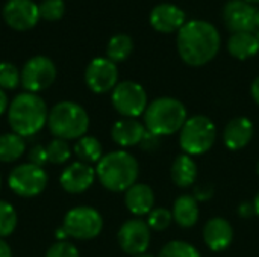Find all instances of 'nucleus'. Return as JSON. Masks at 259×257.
Returning a JSON list of instances; mask_svg holds the SVG:
<instances>
[{
	"mask_svg": "<svg viewBox=\"0 0 259 257\" xmlns=\"http://www.w3.org/2000/svg\"><path fill=\"white\" fill-rule=\"evenodd\" d=\"M49 114L44 100L33 92L18 94L8 108V120L14 133L32 136L38 133L47 123Z\"/></svg>",
	"mask_w": 259,
	"mask_h": 257,
	"instance_id": "3",
	"label": "nucleus"
},
{
	"mask_svg": "<svg viewBox=\"0 0 259 257\" xmlns=\"http://www.w3.org/2000/svg\"><path fill=\"white\" fill-rule=\"evenodd\" d=\"M24 141L17 133L0 135V162H14L24 153Z\"/></svg>",
	"mask_w": 259,
	"mask_h": 257,
	"instance_id": "25",
	"label": "nucleus"
},
{
	"mask_svg": "<svg viewBox=\"0 0 259 257\" xmlns=\"http://www.w3.org/2000/svg\"><path fill=\"white\" fill-rule=\"evenodd\" d=\"M217 139L214 121L205 115H194L179 130V145L188 156H200L209 151Z\"/></svg>",
	"mask_w": 259,
	"mask_h": 257,
	"instance_id": "6",
	"label": "nucleus"
},
{
	"mask_svg": "<svg viewBox=\"0 0 259 257\" xmlns=\"http://www.w3.org/2000/svg\"><path fill=\"white\" fill-rule=\"evenodd\" d=\"M197 201H208L214 197V188L209 183H200L194 186V195Z\"/></svg>",
	"mask_w": 259,
	"mask_h": 257,
	"instance_id": "35",
	"label": "nucleus"
},
{
	"mask_svg": "<svg viewBox=\"0 0 259 257\" xmlns=\"http://www.w3.org/2000/svg\"><path fill=\"white\" fill-rule=\"evenodd\" d=\"M258 9L244 0H229L223 8V20L229 30L255 32Z\"/></svg>",
	"mask_w": 259,
	"mask_h": 257,
	"instance_id": "13",
	"label": "nucleus"
},
{
	"mask_svg": "<svg viewBox=\"0 0 259 257\" xmlns=\"http://www.w3.org/2000/svg\"><path fill=\"white\" fill-rule=\"evenodd\" d=\"M46 151H47V161L50 164H64L70 159L71 156V148L70 145L67 144V141L64 139H59V138H55L47 147H46Z\"/></svg>",
	"mask_w": 259,
	"mask_h": 257,
	"instance_id": "29",
	"label": "nucleus"
},
{
	"mask_svg": "<svg viewBox=\"0 0 259 257\" xmlns=\"http://www.w3.org/2000/svg\"><path fill=\"white\" fill-rule=\"evenodd\" d=\"M146 132V126L137 118H121L114 123L111 136L120 147H134L141 144Z\"/></svg>",
	"mask_w": 259,
	"mask_h": 257,
	"instance_id": "19",
	"label": "nucleus"
},
{
	"mask_svg": "<svg viewBox=\"0 0 259 257\" xmlns=\"http://www.w3.org/2000/svg\"><path fill=\"white\" fill-rule=\"evenodd\" d=\"M46 257H79V250L68 241H58L47 250Z\"/></svg>",
	"mask_w": 259,
	"mask_h": 257,
	"instance_id": "33",
	"label": "nucleus"
},
{
	"mask_svg": "<svg viewBox=\"0 0 259 257\" xmlns=\"http://www.w3.org/2000/svg\"><path fill=\"white\" fill-rule=\"evenodd\" d=\"M74 155L79 159V162L91 165V164H97L103 158V148L99 139L85 135L80 139H77L74 145Z\"/></svg>",
	"mask_w": 259,
	"mask_h": 257,
	"instance_id": "24",
	"label": "nucleus"
},
{
	"mask_svg": "<svg viewBox=\"0 0 259 257\" xmlns=\"http://www.w3.org/2000/svg\"><path fill=\"white\" fill-rule=\"evenodd\" d=\"M140 145H141L143 150H149V151L155 150L159 145V136H156V135H153L150 132H146V135H144V138H143Z\"/></svg>",
	"mask_w": 259,
	"mask_h": 257,
	"instance_id": "36",
	"label": "nucleus"
},
{
	"mask_svg": "<svg viewBox=\"0 0 259 257\" xmlns=\"http://www.w3.org/2000/svg\"><path fill=\"white\" fill-rule=\"evenodd\" d=\"M138 173L137 159L124 150L105 155L96 167V177L103 188L112 192H126L137 183Z\"/></svg>",
	"mask_w": 259,
	"mask_h": 257,
	"instance_id": "2",
	"label": "nucleus"
},
{
	"mask_svg": "<svg viewBox=\"0 0 259 257\" xmlns=\"http://www.w3.org/2000/svg\"><path fill=\"white\" fill-rule=\"evenodd\" d=\"M3 18L15 30H29L41 18L39 6L32 0H8L3 6Z\"/></svg>",
	"mask_w": 259,
	"mask_h": 257,
	"instance_id": "14",
	"label": "nucleus"
},
{
	"mask_svg": "<svg viewBox=\"0 0 259 257\" xmlns=\"http://www.w3.org/2000/svg\"><path fill=\"white\" fill-rule=\"evenodd\" d=\"M228 52L240 61L253 58L259 52V41L255 32L232 33L228 41Z\"/></svg>",
	"mask_w": 259,
	"mask_h": 257,
	"instance_id": "22",
	"label": "nucleus"
},
{
	"mask_svg": "<svg viewBox=\"0 0 259 257\" xmlns=\"http://www.w3.org/2000/svg\"><path fill=\"white\" fill-rule=\"evenodd\" d=\"M256 30H259V9L256 12Z\"/></svg>",
	"mask_w": 259,
	"mask_h": 257,
	"instance_id": "42",
	"label": "nucleus"
},
{
	"mask_svg": "<svg viewBox=\"0 0 259 257\" xmlns=\"http://www.w3.org/2000/svg\"><path fill=\"white\" fill-rule=\"evenodd\" d=\"M150 227V230L153 232H164L167 230L171 223H173V214L171 211L165 209V208H153V211L147 215V221H146Z\"/></svg>",
	"mask_w": 259,
	"mask_h": 257,
	"instance_id": "30",
	"label": "nucleus"
},
{
	"mask_svg": "<svg viewBox=\"0 0 259 257\" xmlns=\"http://www.w3.org/2000/svg\"><path fill=\"white\" fill-rule=\"evenodd\" d=\"M112 105L115 111L124 118H137L144 115L149 106L147 92L137 82H120L112 89Z\"/></svg>",
	"mask_w": 259,
	"mask_h": 257,
	"instance_id": "8",
	"label": "nucleus"
},
{
	"mask_svg": "<svg viewBox=\"0 0 259 257\" xmlns=\"http://www.w3.org/2000/svg\"><path fill=\"white\" fill-rule=\"evenodd\" d=\"M0 188H2V177H0Z\"/></svg>",
	"mask_w": 259,
	"mask_h": 257,
	"instance_id": "47",
	"label": "nucleus"
},
{
	"mask_svg": "<svg viewBox=\"0 0 259 257\" xmlns=\"http://www.w3.org/2000/svg\"><path fill=\"white\" fill-rule=\"evenodd\" d=\"M178 52L181 59L191 67H202L211 62L222 44L215 26L205 20L187 21L178 32Z\"/></svg>",
	"mask_w": 259,
	"mask_h": 257,
	"instance_id": "1",
	"label": "nucleus"
},
{
	"mask_svg": "<svg viewBox=\"0 0 259 257\" xmlns=\"http://www.w3.org/2000/svg\"><path fill=\"white\" fill-rule=\"evenodd\" d=\"M250 92H252V97H253L255 103L259 105V76L255 79V80H253L252 88H250Z\"/></svg>",
	"mask_w": 259,
	"mask_h": 257,
	"instance_id": "38",
	"label": "nucleus"
},
{
	"mask_svg": "<svg viewBox=\"0 0 259 257\" xmlns=\"http://www.w3.org/2000/svg\"><path fill=\"white\" fill-rule=\"evenodd\" d=\"M56 77V67L46 56L30 58L21 70V83L27 92H39L47 89Z\"/></svg>",
	"mask_w": 259,
	"mask_h": 257,
	"instance_id": "10",
	"label": "nucleus"
},
{
	"mask_svg": "<svg viewBox=\"0 0 259 257\" xmlns=\"http://www.w3.org/2000/svg\"><path fill=\"white\" fill-rule=\"evenodd\" d=\"M124 203L127 211L135 217L149 215L155 206L153 189L146 183H135L124 194Z\"/></svg>",
	"mask_w": 259,
	"mask_h": 257,
	"instance_id": "20",
	"label": "nucleus"
},
{
	"mask_svg": "<svg viewBox=\"0 0 259 257\" xmlns=\"http://www.w3.org/2000/svg\"><path fill=\"white\" fill-rule=\"evenodd\" d=\"M256 170H258V174H259V162H258V167H256Z\"/></svg>",
	"mask_w": 259,
	"mask_h": 257,
	"instance_id": "46",
	"label": "nucleus"
},
{
	"mask_svg": "<svg viewBox=\"0 0 259 257\" xmlns=\"http://www.w3.org/2000/svg\"><path fill=\"white\" fill-rule=\"evenodd\" d=\"M47 124L55 138L64 141L80 139L90 127V117L80 105L74 101H61L49 112Z\"/></svg>",
	"mask_w": 259,
	"mask_h": 257,
	"instance_id": "5",
	"label": "nucleus"
},
{
	"mask_svg": "<svg viewBox=\"0 0 259 257\" xmlns=\"http://www.w3.org/2000/svg\"><path fill=\"white\" fill-rule=\"evenodd\" d=\"M253 204H255V209H256V215L259 217V192L256 194L255 200H253Z\"/></svg>",
	"mask_w": 259,
	"mask_h": 257,
	"instance_id": "41",
	"label": "nucleus"
},
{
	"mask_svg": "<svg viewBox=\"0 0 259 257\" xmlns=\"http://www.w3.org/2000/svg\"><path fill=\"white\" fill-rule=\"evenodd\" d=\"M171 180L179 188H188L197 180V164L188 155H181L175 159L170 170Z\"/></svg>",
	"mask_w": 259,
	"mask_h": 257,
	"instance_id": "23",
	"label": "nucleus"
},
{
	"mask_svg": "<svg viewBox=\"0 0 259 257\" xmlns=\"http://www.w3.org/2000/svg\"><path fill=\"white\" fill-rule=\"evenodd\" d=\"M85 82L96 94L112 91L118 85V70L115 62L108 58L93 59L85 70Z\"/></svg>",
	"mask_w": 259,
	"mask_h": 257,
	"instance_id": "12",
	"label": "nucleus"
},
{
	"mask_svg": "<svg viewBox=\"0 0 259 257\" xmlns=\"http://www.w3.org/2000/svg\"><path fill=\"white\" fill-rule=\"evenodd\" d=\"M188 120L185 105L175 97H158L144 112L146 130L156 136H168L182 129Z\"/></svg>",
	"mask_w": 259,
	"mask_h": 257,
	"instance_id": "4",
	"label": "nucleus"
},
{
	"mask_svg": "<svg viewBox=\"0 0 259 257\" xmlns=\"http://www.w3.org/2000/svg\"><path fill=\"white\" fill-rule=\"evenodd\" d=\"M253 135H255L253 123L246 117H237V118H232L225 126L223 142L229 150L238 151L250 144Z\"/></svg>",
	"mask_w": 259,
	"mask_h": 257,
	"instance_id": "18",
	"label": "nucleus"
},
{
	"mask_svg": "<svg viewBox=\"0 0 259 257\" xmlns=\"http://www.w3.org/2000/svg\"><path fill=\"white\" fill-rule=\"evenodd\" d=\"M150 24L155 30L162 33L179 32L181 27L187 23L185 12L173 3L156 5L150 12Z\"/></svg>",
	"mask_w": 259,
	"mask_h": 257,
	"instance_id": "15",
	"label": "nucleus"
},
{
	"mask_svg": "<svg viewBox=\"0 0 259 257\" xmlns=\"http://www.w3.org/2000/svg\"><path fill=\"white\" fill-rule=\"evenodd\" d=\"M158 257H202L199 250L185 241H171L162 247Z\"/></svg>",
	"mask_w": 259,
	"mask_h": 257,
	"instance_id": "27",
	"label": "nucleus"
},
{
	"mask_svg": "<svg viewBox=\"0 0 259 257\" xmlns=\"http://www.w3.org/2000/svg\"><path fill=\"white\" fill-rule=\"evenodd\" d=\"M62 229L68 238L90 241L100 235L103 229V218L96 209L90 206H79L67 212Z\"/></svg>",
	"mask_w": 259,
	"mask_h": 257,
	"instance_id": "7",
	"label": "nucleus"
},
{
	"mask_svg": "<svg viewBox=\"0 0 259 257\" xmlns=\"http://www.w3.org/2000/svg\"><path fill=\"white\" fill-rule=\"evenodd\" d=\"M65 12L64 0H44L39 5V17L47 21L59 20Z\"/></svg>",
	"mask_w": 259,
	"mask_h": 257,
	"instance_id": "32",
	"label": "nucleus"
},
{
	"mask_svg": "<svg viewBox=\"0 0 259 257\" xmlns=\"http://www.w3.org/2000/svg\"><path fill=\"white\" fill-rule=\"evenodd\" d=\"M8 108H9V105H8V97H6V94L3 92V89H0V115H2Z\"/></svg>",
	"mask_w": 259,
	"mask_h": 257,
	"instance_id": "40",
	"label": "nucleus"
},
{
	"mask_svg": "<svg viewBox=\"0 0 259 257\" xmlns=\"http://www.w3.org/2000/svg\"><path fill=\"white\" fill-rule=\"evenodd\" d=\"M0 257H12V251L9 245L2 238H0Z\"/></svg>",
	"mask_w": 259,
	"mask_h": 257,
	"instance_id": "39",
	"label": "nucleus"
},
{
	"mask_svg": "<svg viewBox=\"0 0 259 257\" xmlns=\"http://www.w3.org/2000/svg\"><path fill=\"white\" fill-rule=\"evenodd\" d=\"M17 227V212L11 203L0 200V238L9 236Z\"/></svg>",
	"mask_w": 259,
	"mask_h": 257,
	"instance_id": "28",
	"label": "nucleus"
},
{
	"mask_svg": "<svg viewBox=\"0 0 259 257\" xmlns=\"http://www.w3.org/2000/svg\"><path fill=\"white\" fill-rule=\"evenodd\" d=\"M47 173L42 167L33 164H23L14 168L9 174L8 185L14 194L20 197H36L47 186Z\"/></svg>",
	"mask_w": 259,
	"mask_h": 257,
	"instance_id": "9",
	"label": "nucleus"
},
{
	"mask_svg": "<svg viewBox=\"0 0 259 257\" xmlns=\"http://www.w3.org/2000/svg\"><path fill=\"white\" fill-rule=\"evenodd\" d=\"M96 179V170L83 162H74L71 165H68L61 177V186L64 188V191L70 192V194H80L85 192Z\"/></svg>",
	"mask_w": 259,
	"mask_h": 257,
	"instance_id": "16",
	"label": "nucleus"
},
{
	"mask_svg": "<svg viewBox=\"0 0 259 257\" xmlns=\"http://www.w3.org/2000/svg\"><path fill=\"white\" fill-rule=\"evenodd\" d=\"M152 241V230L149 224L140 218L123 223L118 230V244L126 254L138 256L147 251Z\"/></svg>",
	"mask_w": 259,
	"mask_h": 257,
	"instance_id": "11",
	"label": "nucleus"
},
{
	"mask_svg": "<svg viewBox=\"0 0 259 257\" xmlns=\"http://www.w3.org/2000/svg\"><path fill=\"white\" fill-rule=\"evenodd\" d=\"M238 215L244 220H249V218H253L256 215V209H255V204L253 201H244L240 204L238 208Z\"/></svg>",
	"mask_w": 259,
	"mask_h": 257,
	"instance_id": "37",
	"label": "nucleus"
},
{
	"mask_svg": "<svg viewBox=\"0 0 259 257\" xmlns=\"http://www.w3.org/2000/svg\"><path fill=\"white\" fill-rule=\"evenodd\" d=\"M29 159H30V164L33 165H38V167H42L44 164H47V151H46V147L42 145H33L30 153H29Z\"/></svg>",
	"mask_w": 259,
	"mask_h": 257,
	"instance_id": "34",
	"label": "nucleus"
},
{
	"mask_svg": "<svg viewBox=\"0 0 259 257\" xmlns=\"http://www.w3.org/2000/svg\"><path fill=\"white\" fill-rule=\"evenodd\" d=\"M203 241L212 251H225L234 241L232 224L222 217L211 218L203 227Z\"/></svg>",
	"mask_w": 259,
	"mask_h": 257,
	"instance_id": "17",
	"label": "nucleus"
},
{
	"mask_svg": "<svg viewBox=\"0 0 259 257\" xmlns=\"http://www.w3.org/2000/svg\"><path fill=\"white\" fill-rule=\"evenodd\" d=\"M132 50H134L132 38L129 35L118 33L109 39L106 47V55L108 59H111L112 62H123L131 56Z\"/></svg>",
	"mask_w": 259,
	"mask_h": 257,
	"instance_id": "26",
	"label": "nucleus"
},
{
	"mask_svg": "<svg viewBox=\"0 0 259 257\" xmlns=\"http://www.w3.org/2000/svg\"><path fill=\"white\" fill-rule=\"evenodd\" d=\"M134 257H153L152 254H147V253H143V254H138V256H134Z\"/></svg>",
	"mask_w": 259,
	"mask_h": 257,
	"instance_id": "43",
	"label": "nucleus"
},
{
	"mask_svg": "<svg viewBox=\"0 0 259 257\" xmlns=\"http://www.w3.org/2000/svg\"><path fill=\"white\" fill-rule=\"evenodd\" d=\"M244 2H247V3H250V5H252V3H259V0H244Z\"/></svg>",
	"mask_w": 259,
	"mask_h": 257,
	"instance_id": "44",
	"label": "nucleus"
},
{
	"mask_svg": "<svg viewBox=\"0 0 259 257\" xmlns=\"http://www.w3.org/2000/svg\"><path fill=\"white\" fill-rule=\"evenodd\" d=\"M173 220L182 229H191L199 221V201L193 195H181L175 200L173 209Z\"/></svg>",
	"mask_w": 259,
	"mask_h": 257,
	"instance_id": "21",
	"label": "nucleus"
},
{
	"mask_svg": "<svg viewBox=\"0 0 259 257\" xmlns=\"http://www.w3.org/2000/svg\"><path fill=\"white\" fill-rule=\"evenodd\" d=\"M21 83V73L11 62H0V89H15Z\"/></svg>",
	"mask_w": 259,
	"mask_h": 257,
	"instance_id": "31",
	"label": "nucleus"
},
{
	"mask_svg": "<svg viewBox=\"0 0 259 257\" xmlns=\"http://www.w3.org/2000/svg\"><path fill=\"white\" fill-rule=\"evenodd\" d=\"M255 35H256V38H258L259 41V30H255Z\"/></svg>",
	"mask_w": 259,
	"mask_h": 257,
	"instance_id": "45",
	"label": "nucleus"
}]
</instances>
